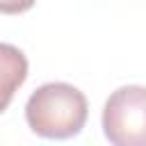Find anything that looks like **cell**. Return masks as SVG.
<instances>
[{"label": "cell", "mask_w": 146, "mask_h": 146, "mask_svg": "<svg viewBox=\"0 0 146 146\" xmlns=\"http://www.w3.org/2000/svg\"><path fill=\"white\" fill-rule=\"evenodd\" d=\"M27 57L11 43H0V114L9 107L18 87L27 80Z\"/></svg>", "instance_id": "3957f363"}, {"label": "cell", "mask_w": 146, "mask_h": 146, "mask_svg": "<svg viewBox=\"0 0 146 146\" xmlns=\"http://www.w3.org/2000/svg\"><path fill=\"white\" fill-rule=\"evenodd\" d=\"M34 2L36 0H0V14H9V16L23 14V11L32 9Z\"/></svg>", "instance_id": "277c9868"}, {"label": "cell", "mask_w": 146, "mask_h": 146, "mask_svg": "<svg viewBox=\"0 0 146 146\" xmlns=\"http://www.w3.org/2000/svg\"><path fill=\"white\" fill-rule=\"evenodd\" d=\"M103 132L114 146H146V87L125 84L103 107Z\"/></svg>", "instance_id": "7a4b0ae2"}, {"label": "cell", "mask_w": 146, "mask_h": 146, "mask_svg": "<svg viewBox=\"0 0 146 146\" xmlns=\"http://www.w3.org/2000/svg\"><path fill=\"white\" fill-rule=\"evenodd\" d=\"M89 105L84 94L68 82H46L25 103L30 130L46 139H68L87 123Z\"/></svg>", "instance_id": "6da1fadb"}]
</instances>
